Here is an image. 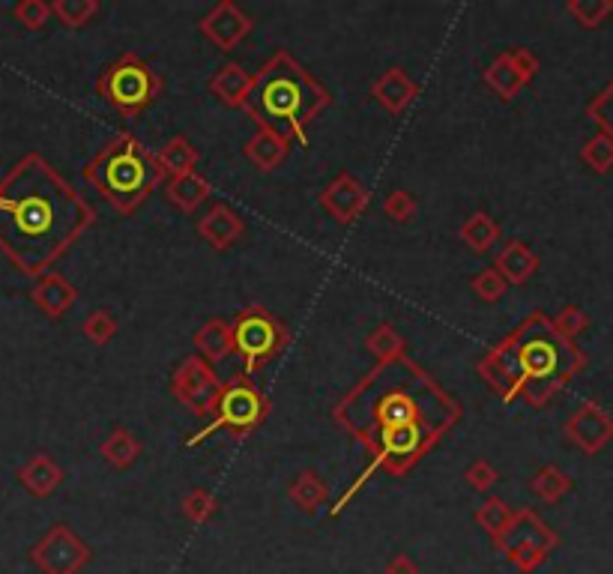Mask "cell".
I'll use <instances>...</instances> for the list:
<instances>
[{
  "label": "cell",
  "mask_w": 613,
  "mask_h": 574,
  "mask_svg": "<svg viewBox=\"0 0 613 574\" xmlns=\"http://www.w3.org/2000/svg\"><path fill=\"white\" fill-rule=\"evenodd\" d=\"M93 216V207L39 153H27L0 180V252L24 276H45Z\"/></svg>",
  "instance_id": "cell-1"
},
{
  "label": "cell",
  "mask_w": 613,
  "mask_h": 574,
  "mask_svg": "<svg viewBox=\"0 0 613 574\" xmlns=\"http://www.w3.org/2000/svg\"><path fill=\"white\" fill-rule=\"evenodd\" d=\"M440 386L416 368L410 359L398 356L392 362H380L359 389H353L335 410V419L356 434L362 443L389 428L401 425H425L437 437L458 419V404L449 407H422V395L437 392Z\"/></svg>",
  "instance_id": "cell-2"
},
{
  "label": "cell",
  "mask_w": 613,
  "mask_h": 574,
  "mask_svg": "<svg viewBox=\"0 0 613 574\" xmlns=\"http://www.w3.org/2000/svg\"><path fill=\"white\" fill-rule=\"evenodd\" d=\"M332 102L329 90L306 72L288 51H276L258 75H252V90L246 111L279 135H294L300 147H308V120H314Z\"/></svg>",
  "instance_id": "cell-3"
},
{
  "label": "cell",
  "mask_w": 613,
  "mask_h": 574,
  "mask_svg": "<svg viewBox=\"0 0 613 574\" xmlns=\"http://www.w3.org/2000/svg\"><path fill=\"white\" fill-rule=\"evenodd\" d=\"M165 171L132 132L114 135L84 168V180L123 216L138 210L162 183Z\"/></svg>",
  "instance_id": "cell-4"
},
{
  "label": "cell",
  "mask_w": 613,
  "mask_h": 574,
  "mask_svg": "<svg viewBox=\"0 0 613 574\" xmlns=\"http://www.w3.org/2000/svg\"><path fill=\"white\" fill-rule=\"evenodd\" d=\"M99 96L117 108L123 117H135L144 108H150L159 93H162V78L159 72L141 60L138 54H123L120 60H114L96 81Z\"/></svg>",
  "instance_id": "cell-5"
},
{
  "label": "cell",
  "mask_w": 613,
  "mask_h": 574,
  "mask_svg": "<svg viewBox=\"0 0 613 574\" xmlns=\"http://www.w3.org/2000/svg\"><path fill=\"white\" fill-rule=\"evenodd\" d=\"M213 413H216V419L210 425H204L195 437H189L186 446H195L222 428H228L234 437H246V434L258 431L264 425V419L270 416V398L258 389V383L249 380V374H237L234 380L222 383V392L213 404Z\"/></svg>",
  "instance_id": "cell-6"
},
{
  "label": "cell",
  "mask_w": 613,
  "mask_h": 574,
  "mask_svg": "<svg viewBox=\"0 0 613 574\" xmlns=\"http://www.w3.org/2000/svg\"><path fill=\"white\" fill-rule=\"evenodd\" d=\"M231 338H234V353H240L246 365V374L264 368L288 344L285 326L264 305L243 308L231 323Z\"/></svg>",
  "instance_id": "cell-7"
},
{
  "label": "cell",
  "mask_w": 613,
  "mask_h": 574,
  "mask_svg": "<svg viewBox=\"0 0 613 574\" xmlns=\"http://www.w3.org/2000/svg\"><path fill=\"white\" fill-rule=\"evenodd\" d=\"M171 389L183 407H189L195 416H207V413H213V404L222 392V380L207 359L186 356L180 362V368L174 371Z\"/></svg>",
  "instance_id": "cell-8"
},
{
  "label": "cell",
  "mask_w": 613,
  "mask_h": 574,
  "mask_svg": "<svg viewBox=\"0 0 613 574\" xmlns=\"http://www.w3.org/2000/svg\"><path fill=\"white\" fill-rule=\"evenodd\" d=\"M249 30H252V18L231 0L216 3L201 21V33L210 42H216L222 51H231L234 45H240L249 36Z\"/></svg>",
  "instance_id": "cell-9"
},
{
  "label": "cell",
  "mask_w": 613,
  "mask_h": 574,
  "mask_svg": "<svg viewBox=\"0 0 613 574\" xmlns=\"http://www.w3.org/2000/svg\"><path fill=\"white\" fill-rule=\"evenodd\" d=\"M320 204L323 210L335 219V222H350L356 219L365 207H368V192L359 180H353L350 174H338L323 192H320Z\"/></svg>",
  "instance_id": "cell-10"
},
{
  "label": "cell",
  "mask_w": 613,
  "mask_h": 574,
  "mask_svg": "<svg viewBox=\"0 0 613 574\" xmlns=\"http://www.w3.org/2000/svg\"><path fill=\"white\" fill-rule=\"evenodd\" d=\"M198 234L213 246V249H228L243 237V219L228 207V204H216L207 216H201L198 222Z\"/></svg>",
  "instance_id": "cell-11"
},
{
  "label": "cell",
  "mask_w": 613,
  "mask_h": 574,
  "mask_svg": "<svg viewBox=\"0 0 613 574\" xmlns=\"http://www.w3.org/2000/svg\"><path fill=\"white\" fill-rule=\"evenodd\" d=\"M78 542L63 530V527H54L48 536H45V542L36 548V563L45 569L48 574H63L69 572L75 563H78Z\"/></svg>",
  "instance_id": "cell-12"
},
{
  "label": "cell",
  "mask_w": 613,
  "mask_h": 574,
  "mask_svg": "<svg viewBox=\"0 0 613 574\" xmlns=\"http://www.w3.org/2000/svg\"><path fill=\"white\" fill-rule=\"evenodd\" d=\"M30 299L36 302V308L48 317H60L63 311H69L78 299V290L72 282H66L60 273H45L39 276L36 287L30 290Z\"/></svg>",
  "instance_id": "cell-13"
},
{
  "label": "cell",
  "mask_w": 613,
  "mask_h": 574,
  "mask_svg": "<svg viewBox=\"0 0 613 574\" xmlns=\"http://www.w3.org/2000/svg\"><path fill=\"white\" fill-rule=\"evenodd\" d=\"M374 99L389 111V114H401L413 99H416V81L404 72V69H386L374 87H371Z\"/></svg>",
  "instance_id": "cell-14"
},
{
  "label": "cell",
  "mask_w": 613,
  "mask_h": 574,
  "mask_svg": "<svg viewBox=\"0 0 613 574\" xmlns=\"http://www.w3.org/2000/svg\"><path fill=\"white\" fill-rule=\"evenodd\" d=\"M210 90L213 96L228 105V108H243L252 90V75L240 66V63H225L213 78H210Z\"/></svg>",
  "instance_id": "cell-15"
},
{
  "label": "cell",
  "mask_w": 613,
  "mask_h": 574,
  "mask_svg": "<svg viewBox=\"0 0 613 574\" xmlns=\"http://www.w3.org/2000/svg\"><path fill=\"white\" fill-rule=\"evenodd\" d=\"M246 159L258 168V171H276L285 159H288V138L273 132V129H258L249 144H246Z\"/></svg>",
  "instance_id": "cell-16"
},
{
  "label": "cell",
  "mask_w": 613,
  "mask_h": 574,
  "mask_svg": "<svg viewBox=\"0 0 613 574\" xmlns=\"http://www.w3.org/2000/svg\"><path fill=\"white\" fill-rule=\"evenodd\" d=\"M63 479V470L57 467V461L51 455H33L21 470H18V482L36 494V497H48Z\"/></svg>",
  "instance_id": "cell-17"
},
{
  "label": "cell",
  "mask_w": 613,
  "mask_h": 574,
  "mask_svg": "<svg viewBox=\"0 0 613 574\" xmlns=\"http://www.w3.org/2000/svg\"><path fill=\"white\" fill-rule=\"evenodd\" d=\"M165 195H168V201L177 204L183 213H192V210H198V207L210 198V180L201 177L198 171H189V174L171 177L168 186H165Z\"/></svg>",
  "instance_id": "cell-18"
},
{
  "label": "cell",
  "mask_w": 613,
  "mask_h": 574,
  "mask_svg": "<svg viewBox=\"0 0 613 574\" xmlns=\"http://www.w3.org/2000/svg\"><path fill=\"white\" fill-rule=\"evenodd\" d=\"M195 347H198V356L207 359V362H222L234 353V338H231V323L225 320H210L198 329L195 335Z\"/></svg>",
  "instance_id": "cell-19"
},
{
  "label": "cell",
  "mask_w": 613,
  "mask_h": 574,
  "mask_svg": "<svg viewBox=\"0 0 613 574\" xmlns=\"http://www.w3.org/2000/svg\"><path fill=\"white\" fill-rule=\"evenodd\" d=\"M536 267H539V261H536V255L521 243V240H509L506 243V249L500 252V258H497V273L506 279V282H527L533 273H536Z\"/></svg>",
  "instance_id": "cell-20"
},
{
  "label": "cell",
  "mask_w": 613,
  "mask_h": 574,
  "mask_svg": "<svg viewBox=\"0 0 613 574\" xmlns=\"http://www.w3.org/2000/svg\"><path fill=\"white\" fill-rule=\"evenodd\" d=\"M159 159V165H162V171L165 174H171V177H180V174H189V171H195V165H198V150H195V144L186 138V135H174L165 147H162V153L156 156Z\"/></svg>",
  "instance_id": "cell-21"
},
{
  "label": "cell",
  "mask_w": 613,
  "mask_h": 574,
  "mask_svg": "<svg viewBox=\"0 0 613 574\" xmlns=\"http://www.w3.org/2000/svg\"><path fill=\"white\" fill-rule=\"evenodd\" d=\"M138 455H141V443L132 437L129 428H114V431L108 434V440L102 443V458H105L114 470H126Z\"/></svg>",
  "instance_id": "cell-22"
},
{
  "label": "cell",
  "mask_w": 613,
  "mask_h": 574,
  "mask_svg": "<svg viewBox=\"0 0 613 574\" xmlns=\"http://www.w3.org/2000/svg\"><path fill=\"white\" fill-rule=\"evenodd\" d=\"M461 240L473 249V252H488L497 240H500V225L488 216V213H473L464 225H461Z\"/></svg>",
  "instance_id": "cell-23"
},
{
  "label": "cell",
  "mask_w": 613,
  "mask_h": 574,
  "mask_svg": "<svg viewBox=\"0 0 613 574\" xmlns=\"http://www.w3.org/2000/svg\"><path fill=\"white\" fill-rule=\"evenodd\" d=\"M485 81H488V87L497 90L503 99H512V96L527 84V78L518 72V66L512 63L509 54H503V57H497V60L491 63V69L485 72Z\"/></svg>",
  "instance_id": "cell-24"
},
{
  "label": "cell",
  "mask_w": 613,
  "mask_h": 574,
  "mask_svg": "<svg viewBox=\"0 0 613 574\" xmlns=\"http://www.w3.org/2000/svg\"><path fill=\"white\" fill-rule=\"evenodd\" d=\"M569 431H572V437H575L581 446L596 449V446L611 434V425H608L596 410H584V413H578V416L572 419Z\"/></svg>",
  "instance_id": "cell-25"
},
{
  "label": "cell",
  "mask_w": 613,
  "mask_h": 574,
  "mask_svg": "<svg viewBox=\"0 0 613 574\" xmlns=\"http://www.w3.org/2000/svg\"><path fill=\"white\" fill-rule=\"evenodd\" d=\"M365 347L377 356V362H392L404 353V338L398 335L392 323H383L365 338Z\"/></svg>",
  "instance_id": "cell-26"
},
{
  "label": "cell",
  "mask_w": 613,
  "mask_h": 574,
  "mask_svg": "<svg viewBox=\"0 0 613 574\" xmlns=\"http://www.w3.org/2000/svg\"><path fill=\"white\" fill-rule=\"evenodd\" d=\"M323 497H326V488H323V482H320V476L314 473V470H306V473H300L297 479H294V485H291V500L297 503V506H303V509H317L320 503H323Z\"/></svg>",
  "instance_id": "cell-27"
},
{
  "label": "cell",
  "mask_w": 613,
  "mask_h": 574,
  "mask_svg": "<svg viewBox=\"0 0 613 574\" xmlns=\"http://www.w3.org/2000/svg\"><path fill=\"white\" fill-rule=\"evenodd\" d=\"M99 12L96 0H57L51 6V15H57L66 27H84Z\"/></svg>",
  "instance_id": "cell-28"
},
{
  "label": "cell",
  "mask_w": 613,
  "mask_h": 574,
  "mask_svg": "<svg viewBox=\"0 0 613 574\" xmlns=\"http://www.w3.org/2000/svg\"><path fill=\"white\" fill-rule=\"evenodd\" d=\"M84 335L93 341V344H105V341H111V335L117 332V320H114V314L108 311V308H99V311H93L87 320H84Z\"/></svg>",
  "instance_id": "cell-29"
},
{
  "label": "cell",
  "mask_w": 613,
  "mask_h": 574,
  "mask_svg": "<svg viewBox=\"0 0 613 574\" xmlns=\"http://www.w3.org/2000/svg\"><path fill=\"white\" fill-rule=\"evenodd\" d=\"M12 15L18 18V24H21V27H27V30H39V27L48 21L51 6H48V3H42V0H21V3L12 9Z\"/></svg>",
  "instance_id": "cell-30"
},
{
  "label": "cell",
  "mask_w": 613,
  "mask_h": 574,
  "mask_svg": "<svg viewBox=\"0 0 613 574\" xmlns=\"http://www.w3.org/2000/svg\"><path fill=\"white\" fill-rule=\"evenodd\" d=\"M383 213H386L389 219H395V222H410V219L416 216V198H413L410 192H404V189H395V192L386 195Z\"/></svg>",
  "instance_id": "cell-31"
},
{
  "label": "cell",
  "mask_w": 613,
  "mask_h": 574,
  "mask_svg": "<svg viewBox=\"0 0 613 574\" xmlns=\"http://www.w3.org/2000/svg\"><path fill=\"white\" fill-rule=\"evenodd\" d=\"M506 287H509V282L494 270V267H488V270H482L476 279H473V290L482 296V299H488V302H494V299H500L503 293H506Z\"/></svg>",
  "instance_id": "cell-32"
},
{
  "label": "cell",
  "mask_w": 613,
  "mask_h": 574,
  "mask_svg": "<svg viewBox=\"0 0 613 574\" xmlns=\"http://www.w3.org/2000/svg\"><path fill=\"white\" fill-rule=\"evenodd\" d=\"M569 482H566V476L557 470V467H548V470H542L539 476H536V482H533V488H536V494L539 497H548V500H554L563 488H566Z\"/></svg>",
  "instance_id": "cell-33"
},
{
  "label": "cell",
  "mask_w": 613,
  "mask_h": 574,
  "mask_svg": "<svg viewBox=\"0 0 613 574\" xmlns=\"http://www.w3.org/2000/svg\"><path fill=\"white\" fill-rule=\"evenodd\" d=\"M479 524L488 527L491 533H500V530L509 524V509H506L500 500H488V503L479 509Z\"/></svg>",
  "instance_id": "cell-34"
},
{
  "label": "cell",
  "mask_w": 613,
  "mask_h": 574,
  "mask_svg": "<svg viewBox=\"0 0 613 574\" xmlns=\"http://www.w3.org/2000/svg\"><path fill=\"white\" fill-rule=\"evenodd\" d=\"M183 512H186V515H192L195 521H204L207 515H213V512H216V500H213L207 491H192V494L183 500Z\"/></svg>",
  "instance_id": "cell-35"
},
{
  "label": "cell",
  "mask_w": 613,
  "mask_h": 574,
  "mask_svg": "<svg viewBox=\"0 0 613 574\" xmlns=\"http://www.w3.org/2000/svg\"><path fill=\"white\" fill-rule=\"evenodd\" d=\"M467 482H470L476 491H485V488H491V485L497 482V470H494L488 461H476V464L467 467Z\"/></svg>",
  "instance_id": "cell-36"
},
{
  "label": "cell",
  "mask_w": 613,
  "mask_h": 574,
  "mask_svg": "<svg viewBox=\"0 0 613 574\" xmlns=\"http://www.w3.org/2000/svg\"><path fill=\"white\" fill-rule=\"evenodd\" d=\"M587 162H593L599 171H605L608 165H611L613 159V147L611 141H605V138H596V141H590V147H587Z\"/></svg>",
  "instance_id": "cell-37"
},
{
  "label": "cell",
  "mask_w": 613,
  "mask_h": 574,
  "mask_svg": "<svg viewBox=\"0 0 613 574\" xmlns=\"http://www.w3.org/2000/svg\"><path fill=\"white\" fill-rule=\"evenodd\" d=\"M509 57H512V63L518 66V72L530 81L533 72H536V60H533V54H527V51L521 48V51H509Z\"/></svg>",
  "instance_id": "cell-38"
},
{
  "label": "cell",
  "mask_w": 613,
  "mask_h": 574,
  "mask_svg": "<svg viewBox=\"0 0 613 574\" xmlns=\"http://www.w3.org/2000/svg\"><path fill=\"white\" fill-rule=\"evenodd\" d=\"M584 323V317L575 311V308H566L563 314H560V329H563V335H575V329Z\"/></svg>",
  "instance_id": "cell-39"
}]
</instances>
